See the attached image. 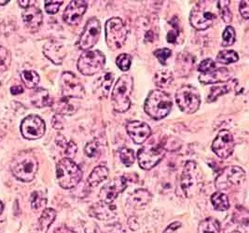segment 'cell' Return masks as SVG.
I'll return each mask as SVG.
<instances>
[{
    "instance_id": "cell-20",
    "label": "cell",
    "mask_w": 249,
    "mask_h": 233,
    "mask_svg": "<svg viewBox=\"0 0 249 233\" xmlns=\"http://www.w3.org/2000/svg\"><path fill=\"white\" fill-rule=\"evenodd\" d=\"M231 79V72L228 68L225 67H216L215 70L205 73L200 74L199 81L204 85L208 84H216V83H223L227 82Z\"/></svg>"
},
{
    "instance_id": "cell-38",
    "label": "cell",
    "mask_w": 249,
    "mask_h": 233,
    "mask_svg": "<svg viewBox=\"0 0 249 233\" xmlns=\"http://www.w3.org/2000/svg\"><path fill=\"white\" fill-rule=\"evenodd\" d=\"M119 153H120L121 161L125 166L131 167L134 164V162L136 161V155H135V151L133 149L123 147L120 149Z\"/></svg>"
},
{
    "instance_id": "cell-7",
    "label": "cell",
    "mask_w": 249,
    "mask_h": 233,
    "mask_svg": "<svg viewBox=\"0 0 249 233\" xmlns=\"http://www.w3.org/2000/svg\"><path fill=\"white\" fill-rule=\"evenodd\" d=\"M165 152L163 144L150 140L139 149L137 153L138 164L143 170H150L163 159Z\"/></svg>"
},
{
    "instance_id": "cell-4",
    "label": "cell",
    "mask_w": 249,
    "mask_h": 233,
    "mask_svg": "<svg viewBox=\"0 0 249 233\" xmlns=\"http://www.w3.org/2000/svg\"><path fill=\"white\" fill-rule=\"evenodd\" d=\"M56 178L59 185L63 189H73L80 182L82 171L71 159L64 158L57 163Z\"/></svg>"
},
{
    "instance_id": "cell-53",
    "label": "cell",
    "mask_w": 249,
    "mask_h": 233,
    "mask_svg": "<svg viewBox=\"0 0 249 233\" xmlns=\"http://www.w3.org/2000/svg\"><path fill=\"white\" fill-rule=\"evenodd\" d=\"M18 3H19V5L23 8V9H27V8H29L30 6H33L34 5L35 1H29V0H19L18 1Z\"/></svg>"
},
{
    "instance_id": "cell-21",
    "label": "cell",
    "mask_w": 249,
    "mask_h": 233,
    "mask_svg": "<svg viewBox=\"0 0 249 233\" xmlns=\"http://www.w3.org/2000/svg\"><path fill=\"white\" fill-rule=\"evenodd\" d=\"M114 75L111 72H104L93 83V91L99 98H107L113 84Z\"/></svg>"
},
{
    "instance_id": "cell-18",
    "label": "cell",
    "mask_w": 249,
    "mask_h": 233,
    "mask_svg": "<svg viewBox=\"0 0 249 233\" xmlns=\"http://www.w3.org/2000/svg\"><path fill=\"white\" fill-rule=\"evenodd\" d=\"M126 131L136 144H144L151 135L149 125L140 121L128 122L126 125Z\"/></svg>"
},
{
    "instance_id": "cell-56",
    "label": "cell",
    "mask_w": 249,
    "mask_h": 233,
    "mask_svg": "<svg viewBox=\"0 0 249 233\" xmlns=\"http://www.w3.org/2000/svg\"><path fill=\"white\" fill-rule=\"evenodd\" d=\"M10 1H8V0H5V1H0V5H6V4H8Z\"/></svg>"
},
{
    "instance_id": "cell-26",
    "label": "cell",
    "mask_w": 249,
    "mask_h": 233,
    "mask_svg": "<svg viewBox=\"0 0 249 233\" xmlns=\"http://www.w3.org/2000/svg\"><path fill=\"white\" fill-rule=\"evenodd\" d=\"M31 103L37 108H42L52 105L53 100L50 98L49 91L43 88L35 89L31 96Z\"/></svg>"
},
{
    "instance_id": "cell-8",
    "label": "cell",
    "mask_w": 249,
    "mask_h": 233,
    "mask_svg": "<svg viewBox=\"0 0 249 233\" xmlns=\"http://www.w3.org/2000/svg\"><path fill=\"white\" fill-rule=\"evenodd\" d=\"M176 103L182 112L193 114L201 105L200 92L192 85H183L176 92Z\"/></svg>"
},
{
    "instance_id": "cell-19",
    "label": "cell",
    "mask_w": 249,
    "mask_h": 233,
    "mask_svg": "<svg viewBox=\"0 0 249 233\" xmlns=\"http://www.w3.org/2000/svg\"><path fill=\"white\" fill-rule=\"evenodd\" d=\"M22 16L25 26L32 32L37 31L43 22L42 12L34 5L25 9Z\"/></svg>"
},
{
    "instance_id": "cell-50",
    "label": "cell",
    "mask_w": 249,
    "mask_h": 233,
    "mask_svg": "<svg viewBox=\"0 0 249 233\" xmlns=\"http://www.w3.org/2000/svg\"><path fill=\"white\" fill-rule=\"evenodd\" d=\"M239 11L242 15V17L246 20H248L249 18V1L245 0V1H241L240 6H239Z\"/></svg>"
},
{
    "instance_id": "cell-17",
    "label": "cell",
    "mask_w": 249,
    "mask_h": 233,
    "mask_svg": "<svg viewBox=\"0 0 249 233\" xmlns=\"http://www.w3.org/2000/svg\"><path fill=\"white\" fill-rule=\"evenodd\" d=\"M88 3L83 0H74L68 4L63 14L64 21L69 25H76L81 21L83 15L87 11Z\"/></svg>"
},
{
    "instance_id": "cell-33",
    "label": "cell",
    "mask_w": 249,
    "mask_h": 233,
    "mask_svg": "<svg viewBox=\"0 0 249 233\" xmlns=\"http://www.w3.org/2000/svg\"><path fill=\"white\" fill-rule=\"evenodd\" d=\"M56 143L61 148L64 150V154L67 156L68 159H73L78 151V146L73 141L68 142L63 135H58L56 138Z\"/></svg>"
},
{
    "instance_id": "cell-43",
    "label": "cell",
    "mask_w": 249,
    "mask_h": 233,
    "mask_svg": "<svg viewBox=\"0 0 249 233\" xmlns=\"http://www.w3.org/2000/svg\"><path fill=\"white\" fill-rule=\"evenodd\" d=\"M116 65L122 71H127L132 65V56L127 54H123L117 57Z\"/></svg>"
},
{
    "instance_id": "cell-24",
    "label": "cell",
    "mask_w": 249,
    "mask_h": 233,
    "mask_svg": "<svg viewBox=\"0 0 249 233\" xmlns=\"http://www.w3.org/2000/svg\"><path fill=\"white\" fill-rule=\"evenodd\" d=\"M90 215L100 220L111 219L117 215L116 206H114L112 203H105L103 201L97 202L91 206Z\"/></svg>"
},
{
    "instance_id": "cell-52",
    "label": "cell",
    "mask_w": 249,
    "mask_h": 233,
    "mask_svg": "<svg viewBox=\"0 0 249 233\" xmlns=\"http://www.w3.org/2000/svg\"><path fill=\"white\" fill-rule=\"evenodd\" d=\"M11 92L13 95H18L23 92V88L21 85H15L11 88Z\"/></svg>"
},
{
    "instance_id": "cell-47",
    "label": "cell",
    "mask_w": 249,
    "mask_h": 233,
    "mask_svg": "<svg viewBox=\"0 0 249 233\" xmlns=\"http://www.w3.org/2000/svg\"><path fill=\"white\" fill-rule=\"evenodd\" d=\"M63 4V1H45V10L49 14H55L59 11V8Z\"/></svg>"
},
{
    "instance_id": "cell-45",
    "label": "cell",
    "mask_w": 249,
    "mask_h": 233,
    "mask_svg": "<svg viewBox=\"0 0 249 233\" xmlns=\"http://www.w3.org/2000/svg\"><path fill=\"white\" fill-rule=\"evenodd\" d=\"M216 65L212 59H205L201 62V64L198 67V71L201 72V74L209 73L216 68Z\"/></svg>"
},
{
    "instance_id": "cell-11",
    "label": "cell",
    "mask_w": 249,
    "mask_h": 233,
    "mask_svg": "<svg viewBox=\"0 0 249 233\" xmlns=\"http://www.w3.org/2000/svg\"><path fill=\"white\" fill-rule=\"evenodd\" d=\"M246 180V172L239 166H228L215 178V189L220 190L236 187Z\"/></svg>"
},
{
    "instance_id": "cell-39",
    "label": "cell",
    "mask_w": 249,
    "mask_h": 233,
    "mask_svg": "<svg viewBox=\"0 0 249 233\" xmlns=\"http://www.w3.org/2000/svg\"><path fill=\"white\" fill-rule=\"evenodd\" d=\"M30 200H31L32 209H34V210H38V209L44 207L46 202H47V199H46L44 194L40 191H34L31 194Z\"/></svg>"
},
{
    "instance_id": "cell-15",
    "label": "cell",
    "mask_w": 249,
    "mask_h": 233,
    "mask_svg": "<svg viewBox=\"0 0 249 233\" xmlns=\"http://www.w3.org/2000/svg\"><path fill=\"white\" fill-rule=\"evenodd\" d=\"M212 150L220 159H228L233 153L234 140L230 131L222 130L217 133L212 144Z\"/></svg>"
},
{
    "instance_id": "cell-1",
    "label": "cell",
    "mask_w": 249,
    "mask_h": 233,
    "mask_svg": "<svg viewBox=\"0 0 249 233\" xmlns=\"http://www.w3.org/2000/svg\"><path fill=\"white\" fill-rule=\"evenodd\" d=\"M218 16V1H199L191 11L190 22L196 30H205L214 24Z\"/></svg>"
},
{
    "instance_id": "cell-44",
    "label": "cell",
    "mask_w": 249,
    "mask_h": 233,
    "mask_svg": "<svg viewBox=\"0 0 249 233\" xmlns=\"http://www.w3.org/2000/svg\"><path fill=\"white\" fill-rule=\"evenodd\" d=\"M154 55L158 59L159 62L164 66L167 59H169L172 55V51L168 48H161L154 52Z\"/></svg>"
},
{
    "instance_id": "cell-48",
    "label": "cell",
    "mask_w": 249,
    "mask_h": 233,
    "mask_svg": "<svg viewBox=\"0 0 249 233\" xmlns=\"http://www.w3.org/2000/svg\"><path fill=\"white\" fill-rule=\"evenodd\" d=\"M52 125L56 130H63L65 126V120L62 115L55 114L52 120Z\"/></svg>"
},
{
    "instance_id": "cell-31",
    "label": "cell",
    "mask_w": 249,
    "mask_h": 233,
    "mask_svg": "<svg viewBox=\"0 0 249 233\" xmlns=\"http://www.w3.org/2000/svg\"><path fill=\"white\" fill-rule=\"evenodd\" d=\"M173 80H174L173 73L168 69H160L156 72L154 76L155 85L161 89L170 86Z\"/></svg>"
},
{
    "instance_id": "cell-32",
    "label": "cell",
    "mask_w": 249,
    "mask_h": 233,
    "mask_svg": "<svg viewBox=\"0 0 249 233\" xmlns=\"http://www.w3.org/2000/svg\"><path fill=\"white\" fill-rule=\"evenodd\" d=\"M193 64H194V60L193 56L190 54H186V53L180 54L178 58V70L179 74L182 76L188 75V73L193 68Z\"/></svg>"
},
{
    "instance_id": "cell-16",
    "label": "cell",
    "mask_w": 249,
    "mask_h": 233,
    "mask_svg": "<svg viewBox=\"0 0 249 233\" xmlns=\"http://www.w3.org/2000/svg\"><path fill=\"white\" fill-rule=\"evenodd\" d=\"M128 186V179L125 177L114 178L103 187L99 192V198L105 203H113L117 197L124 191Z\"/></svg>"
},
{
    "instance_id": "cell-54",
    "label": "cell",
    "mask_w": 249,
    "mask_h": 233,
    "mask_svg": "<svg viewBox=\"0 0 249 233\" xmlns=\"http://www.w3.org/2000/svg\"><path fill=\"white\" fill-rule=\"evenodd\" d=\"M53 233H75L71 229H69L67 226H61L57 228Z\"/></svg>"
},
{
    "instance_id": "cell-30",
    "label": "cell",
    "mask_w": 249,
    "mask_h": 233,
    "mask_svg": "<svg viewBox=\"0 0 249 233\" xmlns=\"http://www.w3.org/2000/svg\"><path fill=\"white\" fill-rule=\"evenodd\" d=\"M198 233H224L220 223L214 217H207L198 227Z\"/></svg>"
},
{
    "instance_id": "cell-37",
    "label": "cell",
    "mask_w": 249,
    "mask_h": 233,
    "mask_svg": "<svg viewBox=\"0 0 249 233\" xmlns=\"http://www.w3.org/2000/svg\"><path fill=\"white\" fill-rule=\"evenodd\" d=\"M12 64V54L8 49L0 46V73L7 71Z\"/></svg>"
},
{
    "instance_id": "cell-3",
    "label": "cell",
    "mask_w": 249,
    "mask_h": 233,
    "mask_svg": "<svg viewBox=\"0 0 249 233\" xmlns=\"http://www.w3.org/2000/svg\"><path fill=\"white\" fill-rule=\"evenodd\" d=\"M172 107L173 102L169 94L160 90H154L148 93L144 109L150 118L160 121L170 113Z\"/></svg>"
},
{
    "instance_id": "cell-2",
    "label": "cell",
    "mask_w": 249,
    "mask_h": 233,
    "mask_svg": "<svg viewBox=\"0 0 249 233\" xmlns=\"http://www.w3.org/2000/svg\"><path fill=\"white\" fill-rule=\"evenodd\" d=\"M38 170V161L31 151H21L12 159L11 171L12 175L20 181L31 182L36 178Z\"/></svg>"
},
{
    "instance_id": "cell-25",
    "label": "cell",
    "mask_w": 249,
    "mask_h": 233,
    "mask_svg": "<svg viewBox=\"0 0 249 233\" xmlns=\"http://www.w3.org/2000/svg\"><path fill=\"white\" fill-rule=\"evenodd\" d=\"M152 196L147 189H137L127 199V206L133 209H142L147 206Z\"/></svg>"
},
{
    "instance_id": "cell-23",
    "label": "cell",
    "mask_w": 249,
    "mask_h": 233,
    "mask_svg": "<svg viewBox=\"0 0 249 233\" xmlns=\"http://www.w3.org/2000/svg\"><path fill=\"white\" fill-rule=\"evenodd\" d=\"M72 100L71 98L62 96L61 98L53 101L51 107L58 115H73L78 111L79 105Z\"/></svg>"
},
{
    "instance_id": "cell-29",
    "label": "cell",
    "mask_w": 249,
    "mask_h": 233,
    "mask_svg": "<svg viewBox=\"0 0 249 233\" xmlns=\"http://www.w3.org/2000/svg\"><path fill=\"white\" fill-rule=\"evenodd\" d=\"M55 218H56V211L55 210H53L52 208L45 209L38 220L37 233H47L51 225L55 220Z\"/></svg>"
},
{
    "instance_id": "cell-49",
    "label": "cell",
    "mask_w": 249,
    "mask_h": 233,
    "mask_svg": "<svg viewBox=\"0 0 249 233\" xmlns=\"http://www.w3.org/2000/svg\"><path fill=\"white\" fill-rule=\"evenodd\" d=\"M173 26H174V24H173ZM175 27V26H174ZM179 34H180V30L178 29V25H176V27H175V29H173V30H171L167 34V36H166V40L169 42V43H176L177 42V39L178 38V36H179Z\"/></svg>"
},
{
    "instance_id": "cell-28",
    "label": "cell",
    "mask_w": 249,
    "mask_h": 233,
    "mask_svg": "<svg viewBox=\"0 0 249 233\" xmlns=\"http://www.w3.org/2000/svg\"><path fill=\"white\" fill-rule=\"evenodd\" d=\"M108 173V169L104 165L95 167L91 171L89 178L87 179V184L91 188L97 187L98 185H100V183H102L103 181H105L107 178Z\"/></svg>"
},
{
    "instance_id": "cell-51",
    "label": "cell",
    "mask_w": 249,
    "mask_h": 233,
    "mask_svg": "<svg viewBox=\"0 0 249 233\" xmlns=\"http://www.w3.org/2000/svg\"><path fill=\"white\" fill-rule=\"evenodd\" d=\"M182 224L180 222H174L170 224L163 233H174L176 231H178L179 228H181Z\"/></svg>"
},
{
    "instance_id": "cell-10",
    "label": "cell",
    "mask_w": 249,
    "mask_h": 233,
    "mask_svg": "<svg viewBox=\"0 0 249 233\" xmlns=\"http://www.w3.org/2000/svg\"><path fill=\"white\" fill-rule=\"evenodd\" d=\"M201 180L199 167L194 161H187L180 178V188L187 198L193 197L195 194Z\"/></svg>"
},
{
    "instance_id": "cell-27",
    "label": "cell",
    "mask_w": 249,
    "mask_h": 233,
    "mask_svg": "<svg viewBox=\"0 0 249 233\" xmlns=\"http://www.w3.org/2000/svg\"><path fill=\"white\" fill-rule=\"evenodd\" d=\"M236 85H237V80L236 79H230L226 84L212 87L210 90V93L207 97V102L208 103L215 102L219 96H221L223 94H226L228 92H230L231 90L234 89Z\"/></svg>"
},
{
    "instance_id": "cell-46",
    "label": "cell",
    "mask_w": 249,
    "mask_h": 233,
    "mask_svg": "<svg viewBox=\"0 0 249 233\" xmlns=\"http://www.w3.org/2000/svg\"><path fill=\"white\" fill-rule=\"evenodd\" d=\"M94 233H124L123 227L119 224L117 225H109L105 229H100L98 227H94L93 229Z\"/></svg>"
},
{
    "instance_id": "cell-35",
    "label": "cell",
    "mask_w": 249,
    "mask_h": 233,
    "mask_svg": "<svg viewBox=\"0 0 249 233\" xmlns=\"http://www.w3.org/2000/svg\"><path fill=\"white\" fill-rule=\"evenodd\" d=\"M21 78L23 84L28 89H34L39 83V76L34 70H23L21 73Z\"/></svg>"
},
{
    "instance_id": "cell-57",
    "label": "cell",
    "mask_w": 249,
    "mask_h": 233,
    "mask_svg": "<svg viewBox=\"0 0 249 233\" xmlns=\"http://www.w3.org/2000/svg\"><path fill=\"white\" fill-rule=\"evenodd\" d=\"M239 233V232H232V233Z\"/></svg>"
},
{
    "instance_id": "cell-13",
    "label": "cell",
    "mask_w": 249,
    "mask_h": 233,
    "mask_svg": "<svg viewBox=\"0 0 249 233\" xmlns=\"http://www.w3.org/2000/svg\"><path fill=\"white\" fill-rule=\"evenodd\" d=\"M62 95L71 99H81L85 96V90L81 82L71 72H65L61 77Z\"/></svg>"
},
{
    "instance_id": "cell-6",
    "label": "cell",
    "mask_w": 249,
    "mask_h": 233,
    "mask_svg": "<svg viewBox=\"0 0 249 233\" xmlns=\"http://www.w3.org/2000/svg\"><path fill=\"white\" fill-rule=\"evenodd\" d=\"M106 42L110 50L121 49L127 39L128 28L124 21L113 17L106 22Z\"/></svg>"
},
{
    "instance_id": "cell-5",
    "label": "cell",
    "mask_w": 249,
    "mask_h": 233,
    "mask_svg": "<svg viewBox=\"0 0 249 233\" xmlns=\"http://www.w3.org/2000/svg\"><path fill=\"white\" fill-rule=\"evenodd\" d=\"M134 87V80L130 75H123L118 78L113 91L111 102L114 110L119 113L126 112L131 107L130 95Z\"/></svg>"
},
{
    "instance_id": "cell-40",
    "label": "cell",
    "mask_w": 249,
    "mask_h": 233,
    "mask_svg": "<svg viewBox=\"0 0 249 233\" xmlns=\"http://www.w3.org/2000/svg\"><path fill=\"white\" fill-rule=\"evenodd\" d=\"M236 38L235 30L232 26H227L224 29V32L222 34V46L223 47H229L234 44Z\"/></svg>"
},
{
    "instance_id": "cell-41",
    "label": "cell",
    "mask_w": 249,
    "mask_h": 233,
    "mask_svg": "<svg viewBox=\"0 0 249 233\" xmlns=\"http://www.w3.org/2000/svg\"><path fill=\"white\" fill-rule=\"evenodd\" d=\"M231 1H218V9L219 16H221L222 20L227 23H230L232 20V14L229 9Z\"/></svg>"
},
{
    "instance_id": "cell-22",
    "label": "cell",
    "mask_w": 249,
    "mask_h": 233,
    "mask_svg": "<svg viewBox=\"0 0 249 233\" xmlns=\"http://www.w3.org/2000/svg\"><path fill=\"white\" fill-rule=\"evenodd\" d=\"M43 53L46 57L55 65H61L67 55L66 47L57 41H51L44 46Z\"/></svg>"
},
{
    "instance_id": "cell-9",
    "label": "cell",
    "mask_w": 249,
    "mask_h": 233,
    "mask_svg": "<svg viewBox=\"0 0 249 233\" xmlns=\"http://www.w3.org/2000/svg\"><path fill=\"white\" fill-rule=\"evenodd\" d=\"M106 64V57L100 51H86L78 61V69L84 76H92L102 70Z\"/></svg>"
},
{
    "instance_id": "cell-55",
    "label": "cell",
    "mask_w": 249,
    "mask_h": 233,
    "mask_svg": "<svg viewBox=\"0 0 249 233\" xmlns=\"http://www.w3.org/2000/svg\"><path fill=\"white\" fill-rule=\"evenodd\" d=\"M3 209H4V205H3L2 201H0V215L2 214V212H3Z\"/></svg>"
},
{
    "instance_id": "cell-34",
    "label": "cell",
    "mask_w": 249,
    "mask_h": 233,
    "mask_svg": "<svg viewBox=\"0 0 249 233\" xmlns=\"http://www.w3.org/2000/svg\"><path fill=\"white\" fill-rule=\"evenodd\" d=\"M211 202L215 210L217 211H227L230 208V201L226 194L217 191L211 197Z\"/></svg>"
},
{
    "instance_id": "cell-12",
    "label": "cell",
    "mask_w": 249,
    "mask_h": 233,
    "mask_svg": "<svg viewBox=\"0 0 249 233\" xmlns=\"http://www.w3.org/2000/svg\"><path fill=\"white\" fill-rule=\"evenodd\" d=\"M101 34V24L98 19L92 17L86 22L79 36L78 46L82 51H88L98 42Z\"/></svg>"
},
{
    "instance_id": "cell-42",
    "label": "cell",
    "mask_w": 249,
    "mask_h": 233,
    "mask_svg": "<svg viewBox=\"0 0 249 233\" xmlns=\"http://www.w3.org/2000/svg\"><path fill=\"white\" fill-rule=\"evenodd\" d=\"M100 152H101V144L96 140L88 143L84 147V153L89 158H95L100 155Z\"/></svg>"
},
{
    "instance_id": "cell-14",
    "label": "cell",
    "mask_w": 249,
    "mask_h": 233,
    "mask_svg": "<svg viewBox=\"0 0 249 233\" xmlns=\"http://www.w3.org/2000/svg\"><path fill=\"white\" fill-rule=\"evenodd\" d=\"M46 131V125L44 121L36 116L30 115L23 119L21 124V133L25 139L36 140L41 138Z\"/></svg>"
},
{
    "instance_id": "cell-36",
    "label": "cell",
    "mask_w": 249,
    "mask_h": 233,
    "mask_svg": "<svg viewBox=\"0 0 249 233\" xmlns=\"http://www.w3.org/2000/svg\"><path fill=\"white\" fill-rule=\"evenodd\" d=\"M239 60V55L237 53L231 50H225L218 53L216 56V61L223 65H229L232 63H236Z\"/></svg>"
}]
</instances>
